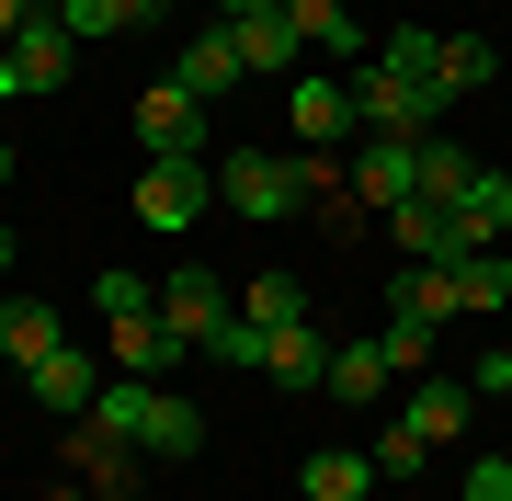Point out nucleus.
Returning a JSON list of instances; mask_svg holds the SVG:
<instances>
[{
  "label": "nucleus",
  "instance_id": "nucleus-1",
  "mask_svg": "<svg viewBox=\"0 0 512 501\" xmlns=\"http://www.w3.org/2000/svg\"><path fill=\"white\" fill-rule=\"evenodd\" d=\"M433 46H444V35H421V23H399V35L376 46V69L353 80V114H365V137H444Z\"/></svg>",
  "mask_w": 512,
  "mask_h": 501
},
{
  "label": "nucleus",
  "instance_id": "nucleus-2",
  "mask_svg": "<svg viewBox=\"0 0 512 501\" xmlns=\"http://www.w3.org/2000/svg\"><path fill=\"white\" fill-rule=\"evenodd\" d=\"M92 433H114V445H137V456H194V445H205V410L171 399L160 376H103Z\"/></svg>",
  "mask_w": 512,
  "mask_h": 501
},
{
  "label": "nucleus",
  "instance_id": "nucleus-3",
  "mask_svg": "<svg viewBox=\"0 0 512 501\" xmlns=\"http://www.w3.org/2000/svg\"><path fill=\"white\" fill-rule=\"evenodd\" d=\"M467 399H478V388H456V376H410V399L387 410V433L365 445V456H376V479H421V456L467 433Z\"/></svg>",
  "mask_w": 512,
  "mask_h": 501
},
{
  "label": "nucleus",
  "instance_id": "nucleus-4",
  "mask_svg": "<svg viewBox=\"0 0 512 501\" xmlns=\"http://www.w3.org/2000/svg\"><path fill=\"white\" fill-rule=\"evenodd\" d=\"M217 205L228 217H296L308 183H296V160H274V149H217Z\"/></svg>",
  "mask_w": 512,
  "mask_h": 501
},
{
  "label": "nucleus",
  "instance_id": "nucleus-5",
  "mask_svg": "<svg viewBox=\"0 0 512 501\" xmlns=\"http://www.w3.org/2000/svg\"><path fill=\"white\" fill-rule=\"evenodd\" d=\"M205 205H217V160H148L137 171V217L160 228V240H183Z\"/></svg>",
  "mask_w": 512,
  "mask_h": 501
},
{
  "label": "nucleus",
  "instance_id": "nucleus-6",
  "mask_svg": "<svg viewBox=\"0 0 512 501\" xmlns=\"http://www.w3.org/2000/svg\"><path fill=\"white\" fill-rule=\"evenodd\" d=\"M137 149L148 160H217V149H205V103L183 92V80H148V92H137Z\"/></svg>",
  "mask_w": 512,
  "mask_h": 501
},
{
  "label": "nucleus",
  "instance_id": "nucleus-7",
  "mask_svg": "<svg viewBox=\"0 0 512 501\" xmlns=\"http://www.w3.org/2000/svg\"><path fill=\"white\" fill-rule=\"evenodd\" d=\"M387 319H410V331H456V319H467L456 262H399V285H387Z\"/></svg>",
  "mask_w": 512,
  "mask_h": 501
},
{
  "label": "nucleus",
  "instance_id": "nucleus-8",
  "mask_svg": "<svg viewBox=\"0 0 512 501\" xmlns=\"http://www.w3.org/2000/svg\"><path fill=\"white\" fill-rule=\"evenodd\" d=\"M160 319H171V331H183V353H205V342L228 331V285L205 274V262H183V274L160 285Z\"/></svg>",
  "mask_w": 512,
  "mask_h": 501
},
{
  "label": "nucleus",
  "instance_id": "nucleus-9",
  "mask_svg": "<svg viewBox=\"0 0 512 501\" xmlns=\"http://www.w3.org/2000/svg\"><path fill=\"white\" fill-rule=\"evenodd\" d=\"M353 194H365L376 217L410 205V194H421V137H365V149H353Z\"/></svg>",
  "mask_w": 512,
  "mask_h": 501
},
{
  "label": "nucleus",
  "instance_id": "nucleus-10",
  "mask_svg": "<svg viewBox=\"0 0 512 501\" xmlns=\"http://www.w3.org/2000/svg\"><path fill=\"white\" fill-rule=\"evenodd\" d=\"M69 57H80V35L57 23V0H35V12H23V35H12V69H23V92H57V80H69Z\"/></svg>",
  "mask_w": 512,
  "mask_h": 501
},
{
  "label": "nucleus",
  "instance_id": "nucleus-11",
  "mask_svg": "<svg viewBox=\"0 0 512 501\" xmlns=\"http://www.w3.org/2000/svg\"><path fill=\"white\" fill-rule=\"evenodd\" d=\"M103 353H114V376H171L183 365V331L160 308H137V319H103Z\"/></svg>",
  "mask_w": 512,
  "mask_h": 501
},
{
  "label": "nucleus",
  "instance_id": "nucleus-12",
  "mask_svg": "<svg viewBox=\"0 0 512 501\" xmlns=\"http://www.w3.org/2000/svg\"><path fill=\"white\" fill-rule=\"evenodd\" d=\"M23 388H35V399L57 410V422H92V399H103V376H92V353H80V342H57L46 365H23Z\"/></svg>",
  "mask_w": 512,
  "mask_h": 501
},
{
  "label": "nucleus",
  "instance_id": "nucleus-13",
  "mask_svg": "<svg viewBox=\"0 0 512 501\" xmlns=\"http://www.w3.org/2000/svg\"><path fill=\"white\" fill-rule=\"evenodd\" d=\"M330 342L319 319H296V331H262V376H274V388H330Z\"/></svg>",
  "mask_w": 512,
  "mask_h": 501
},
{
  "label": "nucleus",
  "instance_id": "nucleus-14",
  "mask_svg": "<svg viewBox=\"0 0 512 501\" xmlns=\"http://www.w3.org/2000/svg\"><path fill=\"white\" fill-rule=\"evenodd\" d=\"M171 80H183L194 103H228L239 80H251V69H239V35H228V23H205V35H194L183 57H171Z\"/></svg>",
  "mask_w": 512,
  "mask_h": 501
},
{
  "label": "nucleus",
  "instance_id": "nucleus-15",
  "mask_svg": "<svg viewBox=\"0 0 512 501\" xmlns=\"http://www.w3.org/2000/svg\"><path fill=\"white\" fill-rule=\"evenodd\" d=\"M296 137L308 149H342V137H365V114H353V80H296Z\"/></svg>",
  "mask_w": 512,
  "mask_h": 501
},
{
  "label": "nucleus",
  "instance_id": "nucleus-16",
  "mask_svg": "<svg viewBox=\"0 0 512 501\" xmlns=\"http://www.w3.org/2000/svg\"><path fill=\"white\" fill-rule=\"evenodd\" d=\"M387 240H399L410 262H456V205H433V194L387 205Z\"/></svg>",
  "mask_w": 512,
  "mask_h": 501
},
{
  "label": "nucleus",
  "instance_id": "nucleus-17",
  "mask_svg": "<svg viewBox=\"0 0 512 501\" xmlns=\"http://www.w3.org/2000/svg\"><path fill=\"white\" fill-rule=\"evenodd\" d=\"M387 388H399V365H387V342H342V353H330V399H342V410H376Z\"/></svg>",
  "mask_w": 512,
  "mask_h": 501
},
{
  "label": "nucleus",
  "instance_id": "nucleus-18",
  "mask_svg": "<svg viewBox=\"0 0 512 501\" xmlns=\"http://www.w3.org/2000/svg\"><path fill=\"white\" fill-rule=\"evenodd\" d=\"M285 23H296L308 57H365V23H353L342 0H285Z\"/></svg>",
  "mask_w": 512,
  "mask_h": 501
},
{
  "label": "nucleus",
  "instance_id": "nucleus-19",
  "mask_svg": "<svg viewBox=\"0 0 512 501\" xmlns=\"http://www.w3.org/2000/svg\"><path fill=\"white\" fill-rule=\"evenodd\" d=\"M296 490H308V501H365V490H376V456H365V445H330V456L296 467Z\"/></svg>",
  "mask_w": 512,
  "mask_h": 501
},
{
  "label": "nucleus",
  "instance_id": "nucleus-20",
  "mask_svg": "<svg viewBox=\"0 0 512 501\" xmlns=\"http://www.w3.org/2000/svg\"><path fill=\"white\" fill-rule=\"evenodd\" d=\"M433 80H444V103H456V92H490V80H501V46L490 35H444L433 46Z\"/></svg>",
  "mask_w": 512,
  "mask_h": 501
},
{
  "label": "nucleus",
  "instance_id": "nucleus-21",
  "mask_svg": "<svg viewBox=\"0 0 512 501\" xmlns=\"http://www.w3.org/2000/svg\"><path fill=\"white\" fill-rule=\"evenodd\" d=\"M57 23H69L80 46H103V35H137V23H160V0H57Z\"/></svg>",
  "mask_w": 512,
  "mask_h": 501
},
{
  "label": "nucleus",
  "instance_id": "nucleus-22",
  "mask_svg": "<svg viewBox=\"0 0 512 501\" xmlns=\"http://www.w3.org/2000/svg\"><path fill=\"white\" fill-rule=\"evenodd\" d=\"M228 35H239V69H296V57H308V46H296V23H285V12H239Z\"/></svg>",
  "mask_w": 512,
  "mask_h": 501
},
{
  "label": "nucleus",
  "instance_id": "nucleus-23",
  "mask_svg": "<svg viewBox=\"0 0 512 501\" xmlns=\"http://www.w3.org/2000/svg\"><path fill=\"white\" fill-rule=\"evenodd\" d=\"M239 319H251V331H296V319H308V285L296 274H251L239 285Z\"/></svg>",
  "mask_w": 512,
  "mask_h": 501
},
{
  "label": "nucleus",
  "instance_id": "nucleus-24",
  "mask_svg": "<svg viewBox=\"0 0 512 501\" xmlns=\"http://www.w3.org/2000/svg\"><path fill=\"white\" fill-rule=\"evenodd\" d=\"M421 194H433V205H467V194H478V149H456V137H421Z\"/></svg>",
  "mask_w": 512,
  "mask_h": 501
},
{
  "label": "nucleus",
  "instance_id": "nucleus-25",
  "mask_svg": "<svg viewBox=\"0 0 512 501\" xmlns=\"http://www.w3.org/2000/svg\"><path fill=\"white\" fill-rule=\"evenodd\" d=\"M0 353H12V365H46V353H57V308L0 297Z\"/></svg>",
  "mask_w": 512,
  "mask_h": 501
},
{
  "label": "nucleus",
  "instance_id": "nucleus-26",
  "mask_svg": "<svg viewBox=\"0 0 512 501\" xmlns=\"http://www.w3.org/2000/svg\"><path fill=\"white\" fill-rule=\"evenodd\" d=\"M456 297H467V319L512 308V251H467V262H456Z\"/></svg>",
  "mask_w": 512,
  "mask_h": 501
},
{
  "label": "nucleus",
  "instance_id": "nucleus-27",
  "mask_svg": "<svg viewBox=\"0 0 512 501\" xmlns=\"http://www.w3.org/2000/svg\"><path fill=\"white\" fill-rule=\"evenodd\" d=\"M205 353H217V365H228V376H262V331H251V319H239V308H228V331H217V342H205Z\"/></svg>",
  "mask_w": 512,
  "mask_h": 501
},
{
  "label": "nucleus",
  "instance_id": "nucleus-28",
  "mask_svg": "<svg viewBox=\"0 0 512 501\" xmlns=\"http://www.w3.org/2000/svg\"><path fill=\"white\" fill-rule=\"evenodd\" d=\"M92 308H103V319H137V308H160V297H148V285H137V274H126V262H114V274H103V285H92Z\"/></svg>",
  "mask_w": 512,
  "mask_h": 501
},
{
  "label": "nucleus",
  "instance_id": "nucleus-29",
  "mask_svg": "<svg viewBox=\"0 0 512 501\" xmlns=\"http://www.w3.org/2000/svg\"><path fill=\"white\" fill-rule=\"evenodd\" d=\"M376 342H387V365H399V376H421V365H433V331H410V319H387Z\"/></svg>",
  "mask_w": 512,
  "mask_h": 501
},
{
  "label": "nucleus",
  "instance_id": "nucleus-30",
  "mask_svg": "<svg viewBox=\"0 0 512 501\" xmlns=\"http://www.w3.org/2000/svg\"><path fill=\"white\" fill-rule=\"evenodd\" d=\"M467 388H478V399H512V342H490V353H478V376H467Z\"/></svg>",
  "mask_w": 512,
  "mask_h": 501
},
{
  "label": "nucleus",
  "instance_id": "nucleus-31",
  "mask_svg": "<svg viewBox=\"0 0 512 501\" xmlns=\"http://www.w3.org/2000/svg\"><path fill=\"white\" fill-rule=\"evenodd\" d=\"M467 501H512V456H478L467 467Z\"/></svg>",
  "mask_w": 512,
  "mask_h": 501
},
{
  "label": "nucleus",
  "instance_id": "nucleus-32",
  "mask_svg": "<svg viewBox=\"0 0 512 501\" xmlns=\"http://www.w3.org/2000/svg\"><path fill=\"white\" fill-rule=\"evenodd\" d=\"M478 205H490V217H501V240H512V171H490V183H478Z\"/></svg>",
  "mask_w": 512,
  "mask_h": 501
},
{
  "label": "nucleus",
  "instance_id": "nucleus-33",
  "mask_svg": "<svg viewBox=\"0 0 512 501\" xmlns=\"http://www.w3.org/2000/svg\"><path fill=\"white\" fill-rule=\"evenodd\" d=\"M239 12H285V0H217V23H239Z\"/></svg>",
  "mask_w": 512,
  "mask_h": 501
},
{
  "label": "nucleus",
  "instance_id": "nucleus-34",
  "mask_svg": "<svg viewBox=\"0 0 512 501\" xmlns=\"http://www.w3.org/2000/svg\"><path fill=\"white\" fill-rule=\"evenodd\" d=\"M12 92H23V69H12V46H0V103H12Z\"/></svg>",
  "mask_w": 512,
  "mask_h": 501
},
{
  "label": "nucleus",
  "instance_id": "nucleus-35",
  "mask_svg": "<svg viewBox=\"0 0 512 501\" xmlns=\"http://www.w3.org/2000/svg\"><path fill=\"white\" fill-rule=\"evenodd\" d=\"M12 171H23V149H0V183H12Z\"/></svg>",
  "mask_w": 512,
  "mask_h": 501
},
{
  "label": "nucleus",
  "instance_id": "nucleus-36",
  "mask_svg": "<svg viewBox=\"0 0 512 501\" xmlns=\"http://www.w3.org/2000/svg\"><path fill=\"white\" fill-rule=\"evenodd\" d=\"M0 274H12V228H0Z\"/></svg>",
  "mask_w": 512,
  "mask_h": 501
},
{
  "label": "nucleus",
  "instance_id": "nucleus-37",
  "mask_svg": "<svg viewBox=\"0 0 512 501\" xmlns=\"http://www.w3.org/2000/svg\"><path fill=\"white\" fill-rule=\"evenodd\" d=\"M160 12H171V0H160Z\"/></svg>",
  "mask_w": 512,
  "mask_h": 501
},
{
  "label": "nucleus",
  "instance_id": "nucleus-38",
  "mask_svg": "<svg viewBox=\"0 0 512 501\" xmlns=\"http://www.w3.org/2000/svg\"><path fill=\"white\" fill-rule=\"evenodd\" d=\"M456 501H467V490H456Z\"/></svg>",
  "mask_w": 512,
  "mask_h": 501
},
{
  "label": "nucleus",
  "instance_id": "nucleus-39",
  "mask_svg": "<svg viewBox=\"0 0 512 501\" xmlns=\"http://www.w3.org/2000/svg\"><path fill=\"white\" fill-rule=\"evenodd\" d=\"M501 456H512V445H501Z\"/></svg>",
  "mask_w": 512,
  "mask_h": 501
}]
</instances>
